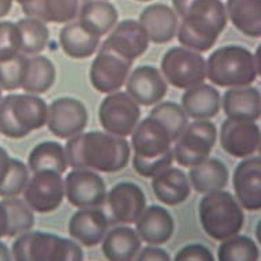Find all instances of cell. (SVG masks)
Returning <instances> with one entry per match:
<instances>
[{"label": "cell", "mask_w": 261, "mask_h": 261, "mask_svg": "<svg viewBox=\"0 0 261 261\" xmlns=\"http://www.w3.org/2000/svg\"><path fill=\"white\" fill-rule=\"evenodd\" d=\"M137 2H152V0H137Z\"/></svg>", "instance_id": "f907efd6"}, {"label": "cell", "mask_w": 261, "mask_h": 261, "mask_svg": "<svg viewBox=\"0 0 261 261\" xmlns=\"http://www.w3.org/2000/svg\"><path fill=\"white\" fill-rule=\"evenodd\" d=\"M0 100H2V88H0Z\"/></svg>", "instance_id": "816d5d0a"}, {"label": "cell", "mask_w": 261, "mask_h": 261, "mask_svg": "<svg viewBox=\"0 0 261 261\" xmlns=\"http://www.w3.org/2000/svg\"><path fill=\"white\" fill-rule=\"evenodd\" d=\"M28 166L33 174L40 171H56L64 174L69 167L66 149L56 141H43L30 150Z\"/></svg>", "instance_id": "1f68e13d"}, {"label": "cell", "mask_w": 261, "mask_h": 261, "mask_svg": "<svg viewBox=\"0 0 261 261\" xmlns=\"http://www.w3.org/2000/svg\"><path fill=\"white\" fill-rule=\"evenodd\" d=\"M149 37L145 28L134 19H123L114 26L111 35L104 40L101 47L119 54L126 59L134 60L144 55L149 47Z\"/></svg>", "instance_id": "2e32d148"}, {"label": "cell", "mask_w": 261, "mask_h": 261, "mask_svg": "<svg viewBox=\"0 0 261 261\" xmlns=\"http://www.w3.org/2000/svg\"><path fill=\"white\" fill-rule=\"evenodd\" d=\"M10 162H11V158H10L9 152L3 146H0V185L3 184V180L9 172Z\"/></svg>", "instance_id": "ee69618b"}, {"label": "cell", "mask_w": 261, "mask_h": 261, "mask_svg": "<svg viewBox=\"0 0 261 261\" xmlns=\"http://www.w3.org/2000/svg\"><path fill=\"white\" fill-rule=\"evenodd\" d=\"M48 106L39 94H9L0 100V133L19 140L47 124Z\"/></svg>", "instance_id": "5b68a950"}, {"label": "cell", "mask_w": 261, "mask_h": 261, "mask_svg": "<svg viewBox=\"0 0 261 261\" xmlns=\"http://www.w3.org/2000/svg\"><path fill=\"white\" fill-rule=\"evenodd\" d=\"M163 77L176 89H189L206 80V60L186 47L170 48L160 62Z\"/></svg>", "instance_id": "ba28073f"}, {"label": "cell", "mask_w": 261, "mask_h": 261, "mask_svg": "<svg viewBox=\"0 0 261 261\" xmlns=\"http://www.w3.org/2000/svg\"><path fill=\"white\" fill-rule=\"evenodd\" d=\"M118 10L107 0H89L78 15V21L88 26L96 35L103 37L118 23Z\"/></svg>", "instance_id": "d6a6232c"}, {"label": "cell", "mask_w": 261, "mask_h": 261, "mask_svg": "<svg viewBox=\"0 0 261 261\" xmlns=\"http://www.w3.org/2000/svg\"><path fill=\"white\" fill-rule=\"evenodd\" d=\"M150 118H153L158 122L167 128L168 134L171 137L172 142L176 141L185 127L188 126V115L184 111V108L179 104L174 101H163L152 108L149 114Z\"/></svg>", "instance_id": "8d00e7d4"}, {"label": "cell", "mask_w": 261, "mask_h": 261, "mask_svg": "<svg viewBox=\"0 0 261 261\" xmlns=\"http://www.w3.org/2000/svg\"><path fill=\"white\" fill-rule=\"evenodd\" d=\"M29 180V168L25 163L11 158L10 168L3 184L0 185V197H18L23 193Z\"/></svg>", "instance_id": "f35d334b"}, {"label": "cell", "mask_w": 261, "mask_h": 261, "mask_svg": "<svg viewBox=\"0 0 261 261\" xmlns=\"http://www.w3.org/2000/svg\"><path fill=\"white\" fill-rule=\"evenodd\" d=\"M226 14L241 33L252 39L261 36V0H227Z\"/></svg>", "instance_id": "f1b7e54d"}, {"label": "cell", "mask_w": 261, "mask_h": 261, "mask_svg": "<svg viewBox=\"0 0 261 261\" xmlns=\"http://www.w3.org/2000/svg\"><path fill=\"white\" fill-rule=\"evenodd\" d=\"M176 261H214L215 257L210 249L201 244H189L175 254Z\"/></svg>", "instance_id": "b9f144b4"}, {"label": "cell", "mask_w": 261, "mask_h": 261, "mask_svg": "<svg viewBox=\"0 0 261 261\" xmlns=\"http://www.w3.org/2000/svg\"><path fill=\"white\" fill-rule=\"evenodd\" d=\"M64 197L75 208L101 206L107 198L106 182L96 171L74 168L64 179Z\"/></svg>", "instance_id": "4fadbf2b"}, {"label": "cell", "mask_w": 261, "mask_h": 261, "mask_svg": "<svg viewBox=\"0 0 261 261\" xmlns=\"http://www.w3.org/2000/svg\"><path fill=\"white\" fill-rule=\"evenodd\" d=\"M14 0H0V19L9 15L11 9H13Z\"/></svg>", "instance_id": "7dc6e473"}, {"label": "cell", "mask_w": 261, "mask_h": 261, "mask_svg": "<svg viewBox=\"0 0 261 261\" xmlns=\"http://www.w3.org/2000/svg\"><path fill=\"white\" fill-rule=\"evenodd\" d=\"M218 138V128L210 119H196L189 123L174 142L172 154L182 167H193L210 158Z\"/></svg>", "instance_id": "52a82bcc"}, {"label": "cell", "mask_w": 261, "mask_h": 261, "mask_svg": "<svg viewBox=\"0 0 261 261\" xmlns=\"http://www.w3.org/2000/svg\"><path fill=\"white\" fill-rule=\"evenodd\" d=\"M228 168L219 159H206L202 163L190 167L189 182L194 190L200 194L222 190L228 184Z\"/></svg>", "instance_id": "83f0119b"}, {"label": "cell", "mask_w": 261, "mask_h": 261, "mask_svg": "<svg viewBox=\"0 0 261 261\" xmlns=\"http://www.w3.org/2000/svg\"><path fill=\"white\" fill-rule=\"evenodd\" d=\"M11 257L15 261H81L84 252L77 241L29 230L15 237Z\"/></svg>", "instance_id": "8992f818"}, {"label": "cell", "mask_w": 261, "mask_h": 261, "mask_svg": "<svg viewBox=\"0 0 261 261\" xmlns=\"http://www.w3.org/2000/svg\"><path fill=\"white\" fill-rule=\"evenodd\" d=\"M172 140L167 128L153 118H145L138 122L132 133V146L134 154L142 159H156L172 149Z\"/></svg>", "instance_id": "d6986e66"}, {"label": "cell", "mask_w": 261, "mask_h": 261, "mask_svg": "<svg viewBox=\"0 0 261 261\" xmlns=\"http://www.w3.org/2000/svg\"><path fill=\"white\" fill-rule=\"evenodd\" d=\"M2 204L6 208L7 218H9V238H15L19 234L29 231L35 226V214L30 206L18 197L3 198Z\"/></svg>", "instance_id": "d590c367"}, {"label": "cell", "mask_w": 261, "mask_h": 261, "mask_svg": "<svg viewBox=\"0 0 261 261\" xmlns=\"http://www.w3.org/2000/svg\"><path fill=\"white\" fill-rule=\"evenodd\" d=\"M126 93L138 104L149 107L160 103L168 92V84L160 70L150 64L138 66L124 82Z\"/></svg>", "instance_id": "5bb4252c"}, {"label": "cell", "mask_w": 261, "mask_h": 261, "mask_svg": "<svg viewBox=\"0 0 261 261\" xmlns=\"http://www.w3.org/2000/svg\"><path fill=\"white\" fill-rule=\"evenodd\" d=\"M260 127L253 120L226 119L220 127V145L234 158L245 159L260 149Z\"/></svg>", "instance_id": "9a60e30c"}, {"label": "cell", "mask_w": 261, "mask_h": 261, "mask_svg": "<svg viewBox=\"0 0 261 261\" xmlns=\"http://www.w3.org/2000/svg\"><path fill=\"white\" fill-rule=\"evenodd\" d=\"M138 22L145 28L149 41L154 44L170 43L176 36L178 15L167 5L154 3L142 10Z\"/></svg>", "instance_id": "7402d4cb"}, {"label": "cell", "mask_w": 261, "mask_h": 261, "mask_svg": "<svg viewBox=\"0 0 261 261\" xmlns=\"http://www.w3.org/2000/svg\"><path fill=\"white\" fill-rule=\"evenodd\" d=\"M108 206L114 222L133 224L146 208L145 193L133 182L114 185L107 194Z\"/></svg>", "instance_id": "e0dca14e"}, {"label": "cell", "mask_w": 261, "mask_h": 261, "mask_svg": "<svg viewBox=\"0 0 261 261\" xmlns=\"http://www.w3.org/2000/svg\"><path fill=\"white\" fill-rule=\"evenodd\" d=\"M237 201L244 210H261V158H245L232 174Z\"/></svg>", "instance_id": "ac0fdd59"}, {"label": "cell", "mask_w": 261, "mask_h": 261, "mask_svg": "<svg viewBox=\"0 0 261 261\" xmlns=\"http://www.w3.org/2000/svg\"><path fill=\"white\" fill-rule=\"evenodd\" d=\"M141 249V240L132 227L120 226L106 232L101 241V252L107 260H134Z\"/></svg>", "instance_id": "4316f807"}, {"label": "cell", "mask_w": 261, "mask_h": 261, "mask_svg": "<svg viewBox=\"0 0 261 261\" xmlns=\"http://www.w3.org/2000/svg\"><path fill=\"white\" fill-rule=\"evenodd\" d=\"M222 107V99L218 89L208 84H198L185 89L182 96V108L188 118L193 119H212Z\"/></svg>", "instance_id": "484cf974"}, {"label": "cell", "mask_w": 261, "mask_h": 261, "mask_svg": "<svg viewBox=\"0 0 261 261\" xmlns=\"http://www.w3.org/2000/svg\"><path fill=\"white\" fill-rule=\"evenodd\" d=\"M172 2V10L175 11L178 18L184 17L185 11L189 7V5L192 3L193 0H171Z\"/></svg>", "instance_id": "bcb514c9"}, {"label": "cell", "mask_w": 261, "mask_h": 261, "mask_svg": "<svg viewBox=\"0 0 261 261\" xmlns=\"http://www.w3.org/2000/svg\"><path fill=\"white\" fill-rule=\"evenodd\" d=\"M21 33V52L28 55H39L47 48L49 29L47 22L36 17L22 18L17 22Z\"/></svg>", "instance_id": "836d02e7"}, {"label": "cell", "mask_w": 261, "mask_h": 261, "mask_svg": "<svg viewBox=\"0 0 261 261\" xmlns=\"http://www.w3.org/2000/svg\"><path fill=\"white\" fill-rule=\"evenodd\" d=\"M21 52V33L17 23L0 21V62L11 59Z\"/></svg>", "instance_id": "ab89813d"}, {"label": "cell", "mask_w": 261, "mask_h": 261, "mask_svg": "<svg viewBox=\"0 0 261 261\" xmlns=\"http://www.w3.org/2000/svg\"><path fill=\"white\" fill-rule=\"evenodd\" d=\"M172 162H174L172 149L168 150L167 153H164L163 156H159L156 159H142L140 156H137V154H134L133 168L141 176L153 178L154 175H158L159 172H162L163 170L170 167Z\"/></svg>", "instance_id": "60d3db41"}, {"label": "cell", "mask_w": 261, "mask_h": 261, "mask_svg": "<svg viewBox=\"0 0 261 261\" xmlns=\"http://www.w3.org/2000/svg\"><path fill=\"white\" fill-rule=\"evenodd\" d=\"M14 2H17L18 5L21 6L22 11L25 13L26 10H29L30 7H33V6L39 2V0H14Z\"/></svg>", "instance_id": "681fc988"}, {"label": "cell", "mask_w": 261, "mask_h": 261, "mask_svg": "<svg viewBox=\"0 0 261 261\" xmlns=\"http://www.w3.org/2000/svg\"><path fill=\"white\" fill-rule=\"evenodd\" d=\"M69 166L96 172L122 171L130 162L132 148L124 137L107 132L80 133L67 140L64 146Z\"/></svg>", "instance_id": "6da1fadb"}, {"label": "cell", "mask_w": 261, "mask_h": 261, "mask_svg": "<svg viewBox=\"0 0 261 261\" xmlns=\"http://www.w3.org/2000/svg\"><path fill=\"white\" fill-rule=\"evenodd\" d=\"M134 260L137 261H170L171 257L168 254L167 250L162 248H158L156 245L153 246H146L144 249H140L137 256Z\"/></svg>", "instance_id": "7bdbcfd3"}, {"label": "cell", "mask_w": 261, "mask_h": 261, "mask_svg": "<svg viewBox=\"0 0 261 261\" xmlns=\"http://www.w3.org/2000/svg\"><path fill=\"white\" fill-rule=\"evenodd\" d=\"M28 56L25 54H17L11 59L0 62V88L2 90H17L22 86L25 77Z\"/></svg>", "instance_id": "74e56055"}, {"label": "cell", "mask_w": 261, "mask_h": 261, "mask_svg": "<svg viewBox=\"0 0 261 261\" xmlns=\"http://www.w3.org/2000/svg\"><path fill=\"white\" fill-rule=\"evenodd\" d=\"M88 2L89 0H39L23 14L49 23H69L77 19Z\"/></svg>", "instance_id": "f546056e"}, {"label": "cell", "mask_w": 261, "mask_h": 261, "mask_svg": "<svg viewBox=\"0 0 261 261\" xmlns=\"http://www.w3.org/2000/svg\"><path fill=\"white\" fill-rule=\"evenodd\" d=\"M56 81V67L47 56L32 55L28 58L22 89L26 93L43 94L51 89Z\"/></svg>", "instance_id": "4dcf8cb0"}, {"label": "cell", "mask_w": 261, "mask_h": 261, "mask_svg": "<svg viewBox=\"0 0 261 261\" xmlns=\"http://www.w3.org/2000/svg\"><path fill=\"white\" fill-rule=\"evenodd\" d=\"M141 118V108L126 92H112L99 107V122L104 132L127 137Z\"/></svg>", "instance_id": "9c48e42d"}, {"label": "cell", "mask_w": 261, "mask_h": 261, "mask_svg": "<svg viewBox=\"0 0 261 261\" xmlns=\"http://www.w3.org/2000/svg\"><path fill=\"white\" fill-rule=\"evenodd\" d=\"M7 231H9V218H7L6 208L0 201V240L7 237Z\"/></svg>", "instance_id": "f6af8a7d"}, {"label": "cell", "mask_w": 261, "mask_h": 261, "mask_svg": "<svg viewBox=\"0 0 261 261\" xmlns=\"http://www.w3.org/2000/svg\"><path fill=\"white\" fill-rule=\"evenodd\" d=\"M133 62L119 54L100 47L89 70L90 84L100 93H112L119 90L127 80Z\"/></svg>", "instance_id": "30bf717a"}, {"label": "cell", "mask_w": 261, "mask_h": 261, "mask_svg": "<svg viewBox=\"0 0 261 261\" xmlns=\"http://www.w3.org/2000/svg\"><path fill=\"white\" fill-rule=\"evenodd\" d=\"M152 190L159 201L168 206H175L188 200L192 186L182 170L170 166L152 178Z\"/></svg>", "instance_id": "d4e9b609"}, {"label": "cell", "mask_w": 261, "mask_h": 261, "mask_svg": "<svg viewBox=\"0 0 261 261\" xmlns=\"http://www.w3.org/2000/svg\"><path fill=\"white\" fill-rule=\"evenodd\" d=\"M11 258L13 257H11V252L7 248V245L0 241V261H10Z\"/></svg>", "instance_id": "c3c4849f"}, {"label": "cell", "mask_w": 261, "mask_h": 261, "mask_svg": "<svg viewBox=\"0 0 261 261\" xmlns=\"http://www.w3.org/2000/svg\"><path fill=\"white\" fill-rule=\"evenodd\" d=\"M174 230V218L162 205H150L149 208H145L136 222V231L140 240L156 246L171 240Z\"/></svg>", "instance_id": "44dd1931"}, {"label": "cell", "mask_w": 261, "mask_h": 261, "mask_svg": "<svg viewBox=\"0 0 261 261\" xmlns=\"http://www.w3.org/2000/svg\"><path fill=\"white\" fill-rule=\"evenodd\" d=\"M222 108L227 119L256 122L261 115L260 90L250 85L230 88L223 94Z\"/></svg>", "instance_id": "603a6c76"}, {"label": "cell", "mask_w": 261, "mask_h": 261, "mask_svg": "<svg viewBox=\"0 0 261 261\" xmlns=\"http://www.w3.org/2000/svg\"><path fill=\"white\" fill-rule=\"evenodd\" d=\"M256 56L242 45H223L206 60V78L220 88L249 86L260 75Z\"/></svg>", "instance_id": "3957f363"}, {"label": "cell", "mask_w": 261, "mask_h": 261, "mask_svg": "<svg viewBox=\"0 0 261 261\" xmlns=\"http://www.w3.org/2000/svg\"><path fill=\"white\" fill-rule=\"evenodd\" d=\"M100 39V36L78 19L66 23L59 33L60 47L73 59H86L93 55L99 48Z\"/></svg>", "instance_id": "cb8c5ba5"}, {"label": "cell", "mask_w": 261, "mask_h": 261, "mask_svg": "<svg viewBox=\"0 0 261 261\" xmlns=\"http://www.w3.org/2000/svg\"><path fill=\"white\" fill-rule=\"evenodd\" d=\"M89 120L85 104L74 97H59L48 106L47 127L60 140L82 133Z\"/></svg>", "instance_id": "7c38bea8"}, {"label": "cell", "mask_w": 261, "mask_h": 261, "mask_svg": "<svg viewBox=\"0 0 261 261\" xmlns=\"http://www.w3.org/2000/svg\"><path fill=\"white\" fill-rule=\"evenodd\" d=\"M258 258V246L246 236L228 237L218 248V260L220 261H257Z\"/></svg>", "instance_id": "e575fe53"}, {"label": "cell", "mask_w": 261, "mask_h": 261, "mask_svg": "<svg viewBox=\"0 0 261 261\" xmlns=\"http://www.w3.org/2000/svg\"><path fill=\"white\" fill-rule=\"evenodd\" d=\"M64 198V180L56 171L35 172L23 190V200L30 210L39 214H51Z\"/></svg>", "instance_id": "8fae6325"}, {"label": "cell", "mask_w": 261, "mask_h": 261, "mask_svg": "<svg viewBox=\"0 0 261 261\" xmlns=\"http://www.w3.org/2000/svg\"><path fill=\"white\" fill-rule=\"evenodd\" d=\"M198 219L206 236L215 241L240 234L245 224L244 208L223 189L204 194L198 202Z\"/></svg>", "instance_id": "277c9868"}, {"label": "cell", "mask_w": 261, "mask_h": 261, "mask_svg": "<svg viewBox=\"0 0 261 261\" xmlns=\"http://www.w3.org/2000/svg\"><path fill=\"white\" fill-rule=\"evenodd\" d=\"M108 218L100 206L78 208L69 220V234L78 244L86 248L100 245L106 232L108 231Z\"/></svg>", "instance_id": "ffe728a7"}, {"label": "cell", "mask_w": 261, "mask_h": 261, "mask_svg": "<svg viewBox=\"0 0 261 261\" xmlns=\"http://www.w3.org/2000/svg\"><path fill=\"white\" fill-rule=\"evenodd\" d=\"M227 25V14L220 0H193L178 25L176 37L182 47L208 52Z\"/></svg>", "instance_id": "7a4b0ae2"}]
</instances>
